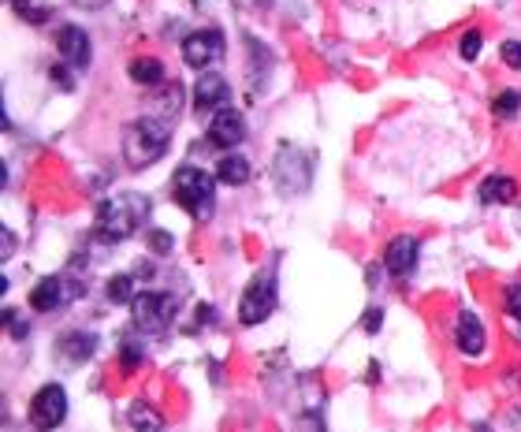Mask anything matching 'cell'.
I'll list each match as a JSON object with an SVG mask.
<instances>
[{
    "label": "cell",
    "instance_id": "cell-36",
    "mask_svg": "<svg viewBox=\"0 0 521 432\" xmlns=\"http://www.w3.org/2000/svg\"><path fill=\"white\" fill-rule=\"evenodd\" d=\"M473 432H492V425H473Z\"/></svg>",
    "mask_w": 521,
    "mask_h": 432
},
{
    "label": "cell",
    "instance_id": "cell-17",
    "mask_svg": "<svg viewBox=\"0 0 521 432\" xmlns=\"http://www.w3.org/2000/svg\"><path fill=\"white\" fill-rule=\"evenodd\" d=\"M127 425L134 428V432H165V413H160L153 403H131V410H127Z\"/></svg>",
    "mask_w": 521,
    "mask_h": 432
},
{
    "label": "cell",
    "instance_id": "cell-23",
    "mask_svg": "<svg viewBox=\"0 0 521 432\" xmlns=\"http://www.w3.org/2000/svg\"><path fill=\"white\" fill-rule=\"evenodd\" d=\"M142 362H146V351H142L134 339H127V343H123V351H119V366H123V373H134Z\"/></svg>",
    "mask_w": 521,
    "mask_h": 432
},
{
    "label": "cell",
    "instance_id": "cell-32",
    "mask_svg": "<svg viewBox=\"0 0 521 432\" xmlns=\"http://www.w3.org/2000/svg\"><path fill=\"white\" fill-rule=\"evenodd\" d=\"M0 243H4V246H0V258H4V261H8V258L15 254V235H11V231H8V228H4V231H0Z\"/></svg>",
    "mask_w": 521,
    "mask_h": 432
},
{
    "label": "cell",
    "instance_id": "cell-6",
    "mask_svg": "<svg viewBox=\"0 0 521 432\" xmlns=\"http://www.w3.org/2000/svg\"><path fill=\"white\" fill-rule=\"evenodd\" d=\"M82 295H86V280H79V276H45L30 291V305L38 313H52V310H64V305H71Z\"/></svg>",
    "mask_w": 521,
    "mask_h": 432
},
{
    "label": "cell",
    "instance_id": "cell-15",
    "mask_svg": "<svg viewBox=\"0 0 521 432\" xmlns=\"http://www.w3.org/2000/svg\"><path fill=\"white\" fill-rule=\"evenodd\" d=\"M57 351L64 354V362L79 366V362H86V358H94V351H97V336H94V332H67V336H60Z\"/></svg>",
    "mask_w": 521,
    "mask_h": 432
},
{
    "label": "cell",
    "instance_id": "cell-21",
    "mask_svg": "<svg viewBox=\"0 0 521 432\" xmlns=\"http://www.w3.org/2000/svg\"><path fill=\"white\" fill-rule=\"evenodd\" d=\"M104 295H109V302L116 305H131L138 295H134V276H112L109 287H104Z\"/></svg>",
    "mask_w": 521,
    "mask_h": 432
},
{
    "label": "cell",
    "instance_id": "cell-26",
    "mask_svg": "<svg viewBox=\"0 0 521 432\" xmlns=\"http://www.w3.org/2000/svg\"><path fill=\"white\" fill-rule=\"evenodd\" d=\"M146 243H149V250H153V254H157V258H165V254H172V246H175V239H172V231H165V228H153Z\"/></svg>",
    "mask_w": 521,
    "mask_h": 432
},
{
    "label": "cell",
    "instance_id": "cell-27",
    "mask_svg": "<svg viewBox=\"0 0 521 432\" xmlns=\"http://www.w3.org/2000/svg\"><path fill=\"white\" fill-rule=\"evenodd\" d=\"M499 57H502V64H507V67L521 71V42H502L499 45Z\"/></svg>",
    "mask_w": 521,
    "mask_h": 432
},
{
    "label": "cell",
    "instance_id": "cell-34",
    "mask_svg": "<svg viewBox=\"0 0 521 432\" xmlns=\"http://www.w3.org/2000/svg\"><path fill=\"white\" fill-rule=\"evenodd\" d=\"M197 320H217V313H212V305H197Z\"/></svg>",
    "mask_w": 521,
    "mask_h": 432
},
{
    "label": "cell",
    "instance_id": "cell-1",
    "mask_svg": "<svg viewBox=\"0 0 521 432\" xmlns=\"http://www.w3.org/2000/svg\"><path fill=\"white\" fill-rule=\"evenodd\" d=\"M172 146V120L165 116H142L127 123L123 131V157H127V168H149Z\"/></svg>",
    "mask_w": 521,
    "mask_h": 432
},
{
    "label": "cell",
    "instance_id": "cell-5",
    "mask_svg": "<svg viewBox=\"0 0 521 432\" xmlns=\"http://www.w3.org/2000/svg\"><path fill=\"white\" fill-rule=\"evenodd\" d=\"M272 175H276V183L287 190V194H302L305 187L313 183V157L291 146V142H283V146L276 150V160H272Z\"/></svg>",
    "mask_w": 521,
    "mask_h": 432
},
{
    "label": "cell",
    "instance_id": "cell-10",
    "mask_svg": "<svg viewBox=\"0 0 521 432\" xmlns=\"http://www.w3.org/2000/svg\"><path fill=\"white\" fill-rule=\"evenodd\" d=\"M57 49H60V60L71 71H86L89 64H94V42H89V34L75 23H64L57 30Z\"/></svg>",
    "mask_w": 521,
    "mask_h": 432
},
{
    "label": "cell",
    "instance_id": "cell-24",
    "mask_svg": "<svg viewBox=\"0 0 521 432\" xmlns=\"http://www.w3.org/2000/svg\"><path fill=\"white\" fill-rule=\"evenodd\" d=\"M179 97H183V89H179V82H172V89H165V94H160V116H165V120H175V116H179V104H183Z\"/></svg>",
    "mask_w": 521,
    "mask_h": 432
},
{
    "label": "cell",
    "instance_id": "cell-3",
    "mask_svg": "<svg viewBox=\"0 0 521 432\" xmlns=\"http://www.w3.org/2000/svg\"><path fill=\"white\" fill-rule=\"evenodd\" d=\"M172 194L194 220H209L217 209V175H209L197 165H183L172 175Z\"/></svg>",
    "mask_w": 521,
    "mask_h": 432
},
{
    "label": "cell",
    "instance_id": "cell-33",
    "mask_svg": "<svg viewBox=\"0 0 521 432\" xmlns=\"http://www.w3.org/2000/svg\"><path fill=\"white\" fill-rule=\"evenodd\" d=\"M71 4H79V8H86V12H101L109 0H71Z\"/></svg>",
    "mask_w": 521,
    "mask_h": 432
},
{
    "label": "cell",
    "instance_id": "cell-2",
    "mask_svg": "<svg viewBox=\"0 0 521 432\" xmlns=\"http://www.w3.org/2000/svg\"><path fill=\"white\" fill-rule=\"evenodd\" d=\"M149 216V197L142 194H116L97 205V235L104 243H123L142 228Z\"/></svg>",
    "mask_w": 521,
    "mask_h": 432
},
{
    "label": "cell",
    "instance_id": "cell-13",
    "mask_svg": "<svg viewBox=\"0 0 521 432\" xmlns=\"http://www.w3.org/2000/svg\"><path fill=\"white\" fill-rule=\"evenodd\" d=\"M418 258H421V239L399 235V239H391V246L384 250V268L391 276H410Z\"/></svg>",
    "mask_w": 521,
    "mask_h": 432
},
{
    "label": "cell",
    "instance_id": "cell-31",
    "mask_svg": "<svg viewBox=\"0 0 521 432\" xmlns=\"http://www.w3.org/2000/svg\"><path fill=\"white\" fill-rule=\"evenodd\" d=\"M49 79H52V82H57L60 89H67V94H71V89H75V79H71V75H67V64H52V71H49Z\"/></svg>",
    "mask_w": 521,
    "mask_h": 432
},
{
    "label": "cell",
    "instance_id": "cell-20",
    "mask_svg": "<svg viewBox=\"0 0 521 432\" xmlns=\"http://www.w3.org/2000/svg\"><path fill=\"white\" fill-rule=\"evenodd\" d=\"M11 8H15V15H19L23 23H30V27H42V23H49V4H42V0H11Z\"/></svg>",
    "mask_w": 521,
    "mask_h": 432
},
{
    "label": "cell",
    "instance_id": "cell-19",
    "mask_svg": "<svg viewBox=\"0 0 521 432\" xmlns=\"http://www.w3.org/2000/svg\"><path fill=\"white\" fill-rule=\"evenodd\" d=\"M131 79L138 82V86H165V64H160L157 57H134L131 60Z\"/></svg>",
    "mask_w": 521,
    "mask_h": 432
},
{
    "label": "cell",
    "instance_id": "cell-16",
    "mask_svg": "<svg viewBox=\"0 0 521 432\" xmlns=\"http://www.w3.org/2000/svg\"><path fill=\"white\" fill-rule=\"evenodd\" d=\"M480 202L484 205H507V202H514V197H517V183H514V179L510 175H488V179H484V183H480Z\"/></svg>",
    "mask_w": 521,
    "mask_h": 432
},
{
    "label": "cell",
    "instance_id": "cell-7",
    "mask_svg": "<svg viewBox=\"0 0 521 432\" xmlns=\"http://www.w3.org/2000/svg\"><path fill=\"white\" fill-rule=\"evenodd\" d=\"M131 317H134V328L142 332H165L175 317V298L168 291H142L131 302Z\"/></svg>",
    "mask_w": 521,
    "mask_h": 432
},
{
    "label": "cell",
    "instance_id": "cell-25",
    "mask_svg": "<svg viewBox=\"0 0 521 432\" xmlns=\"http://www.w3.org/2000/svg\"><path fill=\"white\" fill-rule=\"evenodd\" d=\"M517 108H521V94H517V89H502V94L495 97V116H502V120H510Z\"/></svg>",
    "mask_w": 521,
    "mask_h": 432
},
{
    "label": "cell",
    "instance_id": "cell-29",
    "mask_svg": "<svg viewBox=\"0 0 521 432\" xmlns=\"http://www.w3.org/2000/svg\"><path fill=\"white\" fill-rule=\"evenodd\" d=\"M507 313H510L514 320H521V280L507 287Z\"/></svg>",
    "mask_w": 521,
    "mask_h": 432
},
{
    "label": "cell",
    "instance_id": "cell-14",
    "mask_svg": "<svg viewBox=\"0 0 521 432\" xmlns=\"http://www.w3.org/2000/svg\"><path fill=\"white\" fill-rule=\"evenodd\" d=\"M455 347L465 354V358H477L484 351V324L473 310H462L458 320H455Z\"/></svg>",
    "mask_w": 521,
    "mask_h": 432
},
{
    "label": "cell",
    "instance_id": "cell-9",
    "mask_svg": "<svg viewBox=\"0 0 521 432\" xmlns=\"http://www.w3.org/2000/svg\"><path fill=\"white\" fill-rule=\"evenodd\" d=\"M224 34L217 27H205V30H194L183 38V60L197 71H209L212 64H217L224 57Z\"/></svg>",
    "mask_w": 521,
    "mask_h": 432
},
{
    "label": "cell",
    "instance_id": "cell-28",
    "mask_svg": "<svg viewBox=\"0 0 521 432\" xmlns=\"http://www.w3.org/2000/svg\"><path fill=\"white\" fill-rule=\"evenodd\" d=\"M4 324H8V332H11V339H23L27 336V320L15 313V310H8L4 305Z\"/></svg>",
    "mask_w": 521,
    "mask_h": 432
},
{
    "label": "cell",
    "instance_id": "cell-11",
    "mask_svg": "<svg viewBox=\"0 0 521 432\" xmlns=\"http://www.w3.org/2000/svg\"><path fill=\"white\" fill-rule=\"evenodd\" d=\"M205 138H209V146H217V150L231 153V150H235L239 142L246 138V120H242V112H235V108H217V116H212Z\"/></svg>",
    "mask_w": 521,
    "mask_h": 432
},
{
    "label": "cell",
    "instance_id": "cell-8",
    "mask_svg": "<svg viewBox=\"0 0 521 432\" xmlns=\"http://www.w3.org/2000/svg\"><path fill=\"white\" fill-rule=\"evenodd\" d=\"M67 421V391L60 384H42L30 399V425L38 432H52Z\"/></svg>",
    "mask_w": 521,
    "mask_h": 432
},
{
    "label": "cell",
    "instance_id": "cell-4",
    "mask_svg": "<svg viewBox=\"0 0 521 432\" xmlns=\"http://www.w3.org/2000/svg\"><path fill=\"white\" fill-rule=\"evenodd\" d=\"M276 276L272 273H257L254 280H249V287L242 291L239 298V324H246V328H257V324H264L268 317H272L276 310Z\"/></svg>",
    "mask_w": 521,
    "mask_h": 432
},
{
    "label": "cell",
    "instance_id": "cell-30",
    "mask_svg": "<svg viewBox=\"0 0 521 432\" xmlns=\"http://www.w3.org/2000/svg\"><path fill=\"white\" fill-rule=\"evenodd\" d=\"M380 324H384V310H380V305H369V310H365V320H362V328H365L369 336H376V332H380Z\"/></svg>",
    "mask_w": 521,
    "mask_h": 432
},
{
    "label": "cell",
    "instance_id": "cell-12",
    "mask_svg": "<svg viewBox=\"0 0 521 432\" xmlns=\"http://www.w3.org/2000/svg\"><path fill=\"white\" fill-rule=\"evenodd\" d=\"M231 86L220 71H202L194 82V108L197 112H212V108H227Z\"/></svg>",
    "mask_w": 521,
    "mask_h": 432
},
{
    "label": "cell",
    "instance_id": "cell-35",
    "mask_svg": "<svg viewBox=\"0 0 521 432\" xmlns=\"http://www.w3.org/2000/svg\"><path fill=\"white\" fill-rule=\"evenodd\" d=\"M134 273H138L142 280H149V276H153V265H149V261H146V265H142V261H138V268H134Z\"/></svg>",
    "mask_w": 521,
    "mask_h": 432
},
{
    "label": "cell",
    "instance_id": "cell-22",
    "mask_svg": "<svg viewBox=\"0 0 521 432\" xmlns=\"http://www.w3.org/2000/svg\"><path fill=\"white\" fill-rule=\"evenodd\" d=\"M480 49H484V34L473 27V30H465L462 38H458V57L462 60H477L480 57Z\"/></svg>",
    "mask_w": 521,
    "mask_h": 432
},
{
    "label": "cell",
    "instance_id": "cell-18",
    "mask_svg": "<svg viewBox=\"0 0 521 432\" xmlns=\"http://www.w3.org/2000/svg\"><path fill=\"white\" fill-rule=\"evenodd\" d=\"M217 179L224 187H246L249 183V160L239 157V153H227L220 157V165H217Z\"/></svg>",
    "mask_w": 521,
    "mask_h": 432
}]
</instances>
